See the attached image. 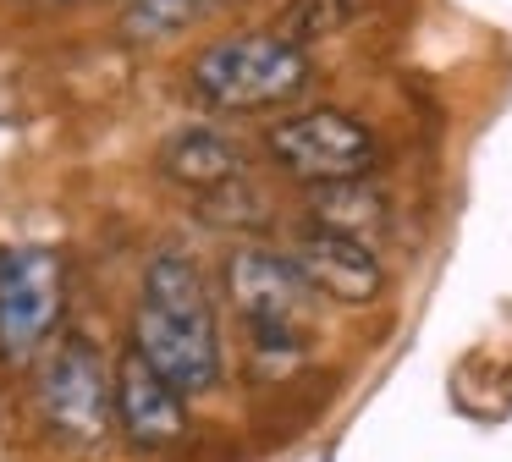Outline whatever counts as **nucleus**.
<instances>
[{"label":"nucleus","instance_id":"nucleus-11","mask_svg":"<svg viewBox=\"0 0 512 462\" xmlns=\"http://www.w3.org/2000/svg\"><path fill=\"white\" fill-rule=\"evenodd\" d=\"M215 6H221V0H127L122 33L133 44H160V39H171V33L193 28L199 17H210Z\"/></svg>","mask_w":512,"mask_h":462},{"label":"nucleus","instance_id":"nucleus-3","mask_svg":"<svg viewBox=\"0 0 512 462\" xmlns=\"http://www.w3.org/2000/svg\"><path fill=\"white\" fill-rule=\"evenodd\" d=\"M303 275L292 259L270 248H237L226 259V303L237 308L248 341H254V363L265 369H292L303 358Z\"/></svg>","mask_w":512,"mask_h":462},{"label":"nucleus","instance_id":"nucleus-12","mask_svg":"<svg viewBox=\"0 0 512 462\" xmlns=\"http://www.w3.org/2000/svg\"><path fill=\"white\" fill-rule=\"evenodd\" d=\"M364 11H369V0H292V6L281 11L276 33L287 44H320V39H331V33L353 28Z\"/></svg>","mask_w":512,"mask_h":462},{"label":"nucleus","instance_id":"nucleus-2","mask_svg":"<svg viewBox=\"0 0 512 462\" xmlns=\"http://www.w3.org/2000/svg\"><path fill=\"white\" fill-rule=\"evenodd\" d=\"M314 66L303 44H287L276 28L270 33H232L215 39L193 55L188 88L199 105L226 110V116H248V110H276L309 88Z\"/></svg>","mask_w":512,"mask_h":462},{"label":"nucleus","instance_id":"nucleus-7","mask_svg":"<svg viewBox=\"0 0 512 462\" xmlns=\"http://www.w3.org/2000/svg\"><path fill=\"white\" fill-rule=\"evenodd\" d=\"M188 391L166 380L144 352H127L111 374V424L138 451H171L188 435Z\"/></svg>","mask_w":512,"mask_h":462},{"label":"nucleus","instance_id":"nucleus-4","mask_svg":"<svg viewBox=\"0 0 512 462\" xmlns=\"http://www.w3.org/2000/svg\"><path fill=\"white\" fill-rule=\"evenodd\" d=\"M265 154L303 187H325V182H353V176L375 171V132L369 121L347 116L336 105H309L281 116L265 132Z\"/></svg>","mask_w":512,"mask_h":462},{"label":"nucleus","instance_id":"nucleus-1","mask_svg":"<svg viewBox=\"0 0 512 462\" xmlns=\"http://www.w3.org/2000/svg\"><path fill=\"white\" fill-rule=\"evenodd\" d=\"M133 352H144L177 391L204 396L221 385V319L204 270L182 248L149 259L133 314Z\"/></svg>","mask_w":512,"mask_h":462},{"label":"nucleus","instance_id":"nucleus-9","mask_svg":"<svg viewBox=\"0 0 512 462\" xmlns=\"http://www.w3.org/2000/svg\"><path fill=\"white\" fill-rule=\"evenodd\" d=\"M160 171L188 193H221L248 176V149L221 127H182L160 149Z\"/></svg>","mask_w":512,"mask_h":462},{"label":"nucleus","instance_id":"nucleus-13","mask_svg":"<svg viewBox=\"0 0 512 462\" xmlns=\"http://www.w3.org/2000/svg\"><path fill=\"white\" fill-rule=\"evenodd\" d=\"M28 6H78V0H28Z\"/></svg>","mask_w":512,"mask_h":462},{"label":"nucleus","instance_id":"nucleus-8","mask_svg":"<svg viewBox=\"0 0 512 462\" xmlns=\"http://www.w3.org/2000/svg\"><path fill=\"white\" fill-rule=\"evenodd\" d=\"M292 270L303 275V286L331 303L364 308L386 292V264L369 248L364 237H342V231H303L298 248H292Z\"/></svg>","mask_w":512,"mask_h":462},{"label":"nucleus","instance_id":"nucleus-10","mask_svg":"<svg viewBox=\"0 0 512 462\" xmlns=\"http://www.w3.org/2000/svg\"><path fill=\"white\" fill-rule=\"evenodd\" d=\"M314 226L369 242L380 226H386V198H380V187L369 182V176L325 182V187H314Z\"/></svg>","mask_w":512,"mask_h":462},{"label":"nucleus","instance_id":"nucleus-6","mask_svg":"<svg viewBox=\"0 0 512 462\" xmlns=\"http://www.w3.org/2000/svg\"><path fill=\"white\" fill-rule=\"evenodd\" d=\"M67 286L50 248H6L0 253V352L34 358L61 325Z\"/></svg>","mask_w":512,"mask_h":462},{"label":"nucleus","instance_id":"nucleus-5","mask_svg":"<svg viewBox=\"0 0 512 462\" xmlns=\"http://www.w3.org/2000/svg\"><path fill=\"white\" fill-rule=\"evenodd\" d=\"M39 413L72 446H94L111 429V374L83 330H61L45 341L39 363Z\"/></svg>","mask_w":512,"mask_h":462}]
</instances>
